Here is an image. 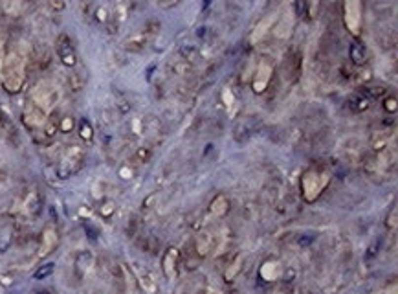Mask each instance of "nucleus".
Wrapping results in <instances>:
<instances>
[{
	"instance_id": "nucleus-1",
	"label": "nucleus",
	"mask_w": 398,
	"mask_h": 294,
	"mask_svg": "<svg viewBox=\"0 0 398 294\" xmlns=\"http://www.w3.org/2000/svg\"><path fill=\"white\" fill-rule=\"evenodd\" d=\"M83 157H84L83 149L79 145H72L70 149H68V153H66L64 160L59 166V176L61 178H68L70 175H74L83 166Z\"/></svg>"
},
{
	"instance_id": "nucleus-2",
	"label": "nucleus",
	"mask_w": 398,
	"mask_h": 294,
	"mask_svg": "<svg viewBox=\"0 0 398 294\" xmlns=\"http://www.w3.org/2000/svg\"><path fill=\"white\" fill-rule=\"evenodd\" d=\"M274 78V66L266 63V61H261L259 66H257V72L253 76V81H251V86H253V92L257 94H263L266 88H268L270 81Z\"/></svg>"
},
{
	"instance_id": "nucleus-3",
	"label": "nucleus",
	"mask_w": 398,
	"mask_h": 294,
	"mask_svg": "<svg viewBox=\"0 0 398 294\" xmlns=\"http://www.w3.org/2000/svg\"><path fill=\"white\" fill-rule=\"evenodd\" d=\"M55 48H57L59 57H61L64 66H70L72 68V66L77 65L76 50H74V44H72L70 37H68L66 33H61V35L57 37V44H55Z\"/></svg>"
},
{
	"instance_id": "nucleus-4",
	"label": "nucleus",
	"mask_w": 398,
	"mask_h": 294,
	"mask_svg": "<svg viewBox=\"0 0 398 294\" xmlns=\"http://www.w3.org/2000/svg\"><path fill=\"white\" fill-rule=\"evenodd\" d=\"M24 124L30 127V129H35V127H39V125H42L46 122L44 118V111L39 107V105H28L24 111Z\"/></svg>"
},
{
	"instance_id": "nucleus-5",
	"label": "nucleus",
	"mask_w": 398,
	"mask_h": 294,
	"mask_svg": "<svg viewBox=\"0 0 398 294\" xmlns=\"http://www.w3.org/2000/svg\"><path fill=\"white\" fill-rule=\"evenodd\" d=\"M151 39H153V35H151L147 30H143V32L132 35V37H130V39L125 42V50L138 53V52H141V50H143V48L149 44V41H151Z\"/></svg>"
},
{
	"instance_id": "nucleus-6",
	"label": "nucleus",
	"mask_w": 398,
	"mask_h": 294,
	"mask_svg": "<svg viewBox=\"0 0 398 294\" xmlns=\"http://www.w3.org/2000/svg\"><path fill=\"white\" fill-rule=\"evenodd\" d=\"M286 66H288L290 81H297L299 74H301V52L292 50L288 59H286Z\"/></svg>"
},
{
	"instance_id": "nucleus-7",
	"label": "nucleus",
	"mask_w": 398,
	"mask_h": 294,
	"mask_svg": "<svg viewBox=\"0 0 398 294\" xmlns=\"http://www.w3.org/2000/svg\"><path fill=\"white\" fill-rule=\"evenodd\" d=\"M349 57H351V61H353L354 65H365L367 63V48L361 42H353L351 44V48H349Z\"/></svg>"
},
{
	"instance_id": "nucleus-8",
	"label": "nucleus",
	"mask_w": 398,
	"mask_h": 294,
	"mask_svg": "<svg viewBox=\"0 0 398 294\" xmlns=\"http://www.w3.org/2000/svg\"><path fill=\"white\" fill-rule=\"evenodd\" d=\"M178 55L180 59H184L186 63L189 65H197L200 61V52L197 46H191V44H184L182 48L178 50Z\"/></svg>"
},
{
	"instance_id": "nucleus-9",
	"label": "nucleus",
	"mask_w": 398,
	"mask_h": 294,
	"mask_svg": "<svg viewBox=\"0 0 398 294\" xmlns=\"http://www.w3.org/2000/svg\"><path fill=\"white\" fill-rule=\"evenodd\" d=\"M349 107L353 109L354 112H363L369 109V99L363 96V94H354L353 98H349Z\"/></svg>"
},
{
	"instance_id": "nucleus-10",
	"label": "nucleus",
	"mask_w": 398,
	"mask_h": 294,
	"mask_svg": "<svg viewBox=\"0 0 398 294\" xmlns=\"http://www.w3.org/2000/svg\"><path fill=\"white\" fill-rule=\"evenodd\" d=\"M59 120L57 114H51L48 120L44 122V136L46 138H53L59 132Z\"/></svg>"
},
{
	"instance_id": "nucleus-11",
	"label": "nucleus",
	"mask_w": 398,
	"mask_h": 294,
	"mask_svg": "<svg viewBox=\"0 0 398 294\" xmlns=\"http://www.w3.org/2000/svg\"><path fill=\"white\" fill-rule=\"evenodd\" d=\"M191 66L189 63H186L184 59H174L173 63L169 65V68H171V72L176 74V76H186V74H189V70H191Z\"/></svg>"
},
{
	"instance_id": "nucleus-12",
	"label": "nucleus",
	"mask_w": 398,
	"mask_h": 294,
	"mask_svg": "<svg viewBox=\"0 0 398 294\" xmlns=\"http://www.w3.org/2000/svg\"><path fill=\"white\" fill-rule=\"evenodd\" d=\"M359 94H363L367 99H380L387 94V88H384V86H363Z\"/></svg>"
},
{
	"instance_id": "nucleus-13",
	"label": "nucleus",
	"mask_w": 398,
	"mask_h": 294,
	"mask_svg": "<svg viewBox=\"0 0 398 294\" xmlns=\"http://www.w3.org/2000/svg\"><path fill=\"white\" fill-rule=\"evenodd\" d=\"M79 136L84 142H90L94 138V129H92V125L86 118H81V122H79Z\"/></svg>"
},
{
	"instance_id": "nucleus-14",
	"label": "nucleus",
	"mask_w": 398,
	"mask_h": 294,
	"mask_svg": "<svg viewBox=\"0 0 398 294\" xmlns=\"http://www.w3.org/2000/svg\"><path fill=\"white\" fill-rule=\"evenodd\" d=\"M68 86H70L72 92H81L84 86V78H81V74L72 72L68 76Z\"/></svg>"
},
{
	"instance_id": "nucleus-15",
	"label": "nucleus",
	"mask_w": 398,
	"mask_h": 294,
	"mask_svg": "<svg viewBox=\"0 0 398 294\" xmlns=\"http://www.w3.org/2000/svg\"><path fill=\"white\" fill-rule=\"evenodd\" d=\"M53 263H46V265H40V267L37 268V272L33 274V278L35 280H44V278H48V276L53 272Z\"/></svg>"
},
{
	"instance_id": "nucleus-16",
	"label": "nucleus",
	"mask_w": 398,
	"mask_h": 294,
	"mask_svg": "<svg viewBox=\"0 0 398 294\" xmlns=\"http://www.w3.org/2000/svg\"><path fill=\"white\" fill-rule=\"evenodd\" d=\"M74 127H76V122L72 116H64L59 120V131L61 132H72Z\"/></svg>"
},
{
	"instance_id": "nucleus-17",
	"label": "nucleus",
	"mask_w": 398,
	"mask_h": 294,
	"mask_svg": "<svg viewBox=\"0 0 398 294\" xmlns=\"http://www.w3.org/2000/svg\"><path fill=\"white\" fill-rule=\"evenodd\" d=\"M153 157V149L151 147H140V149L136 151V155H134V158L138 160V162H141V164H145V162H149V158Z\"/></svg>"
},
{
	"instance_id": "nucleus-18",
	"label": "nucleus",
	"mask_w": 398,
	"mask_h": 294,
	"mask_svg": "<svg viewBox=\"0 0 398 294\" xmlns=\"http://www.w3.org/2000/svg\"><path fill=\"white\" fill-rule=\"evenodd\" d=\"M384 109L387 112H391V114H395L397 112V98L395 96H389V98H385L384 101Z\"/></svg>"
},
{
	"instance_id": "nucleus-19",
	"label": "nucleus",
	"mask_w": 398,
	"mask_h": 294,
	"mask_svg": "<svg viewBox=\"0 0 398 294\" xmlns=\"http://www.w3.org/2000/svg\"><path fill=\"white\" fill-rule=\"evenodd\" d=\"M294 9H295V13L299 15V17L307 15V0H295Z\"/></svg>"
},
{
	"instance_id": "nucleus-20",
	"label": "nucleus",
	"mask_w": 398,
	"mask_h": 294,
	"mask_svg": "<svg viewBox=\"0 0 398 294\" xmlns=\"http://www.w3.org/2000/svg\"><path fill=\"white\" fill-rule=\"evenodd\" d=\"M182 0H158V6L163 7V9H171V7L178 6Z\"/></svg>"
},
{
	"instance_id": "nucleus-21",
	"label": "nucleus",
	"mask_w": 398,
	"mask_h": 294,
	"mask_svg": "<svg viewBox=\"0 0 398 294\" xmlns=\"http://www.w3.org/2000/svg\"><path fill=\"white\" fill-rule=\"evenodd\" d=\"M50 2V7L53 11H63L64 9V2L63 0H48Z\"/></svg>"
},
{
	"instance_id": "nucleus-22",
	"label": "nucleus",
	"mask_w": 398,
	"mask_h": 294,
	"mask_svg": "<svg viewBox=\"0 0 398 294\" xmlns=\"http://www.w3.org/2000/svg\"><path fill=\"white\" fill-rule=\"evenodd\" d=\"M96 15H97V20H99V22H107V20H109V17H107V9H105V7H99V9L96 11Z\"/></svg>"
},
{
	"instance_id": "nucleus-23",
	"label": "nucleus",
	"mask_w": 398,
	"mask_h": 294,
	"mask_svg": "<svg viewBox=\"0 0 398 294\" xmlns=\"http://www.w3.org/2000/svg\"><path fill=\"white\" fill-rule=\"evenodd\" d=\"M118 107H119V111H121V112L130 111V105H128L127 101H119V103H118Z\"/></svg>"
},
{
	"instance_id": "nucleus-24",
	"label": "nucleus",
	"mask_w": 398,
	"mask_h": 294,
	"mask_svg": "<svg viewBox=\"0 0 398 294\" xmlns=\"http://www.w3.org/2000/svg\"><path fill=\"white\" fill-rule=\"evenodd\" d=\"M153 68H156V65H151V66H149L147 72H153ZM147 79H151V74H147Z\"/></svg>"
},
{
	"instance_id": "nucleus-25",
	"label": "nucleus",
	"mask_w": 398,
	"mask_h": 294,
	"mask_svg": "<svg viewBox=\"0 0 398 294\" xmlns=\"http://www.w3.org/2000/svg\"><path fill=\"white\" fill-rule=\"evenodd\" d=\"M204 33H205V28H199V32H197V35H200V37H202Z\"/></svg>"
}]
</instances>
